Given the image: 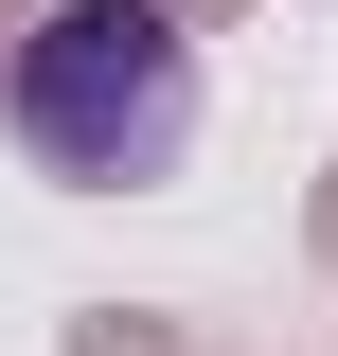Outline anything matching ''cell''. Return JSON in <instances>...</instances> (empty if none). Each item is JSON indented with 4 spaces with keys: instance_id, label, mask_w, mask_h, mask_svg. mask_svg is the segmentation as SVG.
I'll use <instances>...</instances> for the list:
<instances>
[{
    "instance_id": "1",
    "label": "cell",
    "mask_w": 338,
    "mask_h": 356,
    "mask_svg": "<svg viewBox=\"0 0 338 356\" xmlns=\"http://www.w3.org/2000/svg\"><path fill=\"white\" fill-rule=\"evenodd\" d=\"M18 143L54 178H161L196 143V54L161 0H72L18 36Z\"/></svg>"
}]
</instances>
